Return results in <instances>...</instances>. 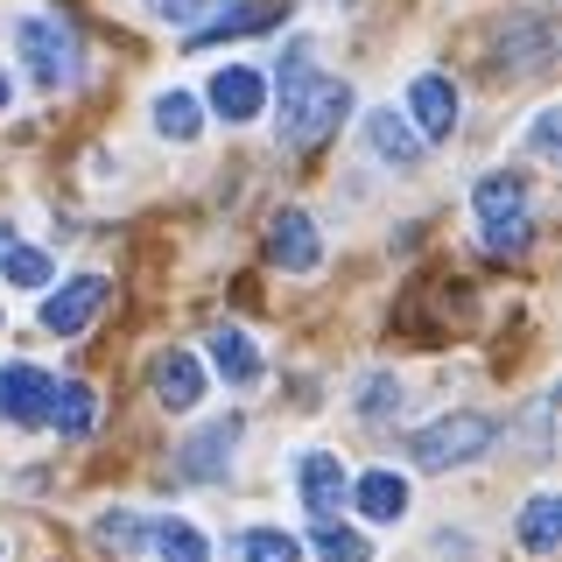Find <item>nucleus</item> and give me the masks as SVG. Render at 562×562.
<instances>
[{
    "instance_id": "nucleus-25",
    "label": "nucleus",
    "mask_w": 562,
    "mask_h": 562,
    "mask_svg": "<svg viewBox=\"0 0 562 562\" xmlns=\"http://www.w3.org/2000/svg\"><path fill=\"white\" fill-rule=\"evenodd\" d=\"M99 541H113V549H134V541H140V520H134V514H105V520H99Z\"/></svg>"
},
{
    "instance_id": "nucleus-23",
    "label": "nucleus",
    "mask_w": 562,
    "mask_h": 562,
    "mask_svg": "<svg viewBox=\"0 0 562 562\" xmlns=\"http://www.w3.org/2000/svg\"><path fill=\"white\" fill-rule=\"evenodd\" d=\"M359 415H366V422H386V415H401V380L373 373V380L359 386Z\"/></svg>"
},
{
    "instance_id": "nucleus-2",
    "label": "nucleus",
    "mask_w": 562,
    "mask_h": 562,
    "mask_svg": "<svg viewBox=\"0 0 562 562\" xmlns=\"http://www.w3.org/2000/svg\"><path fill=\"white\" fill-rule=\"evenodd\" d=\"M471 204H479V225H485V246L492 254H520L527 246V183L514 169H492L479 176V190H471Z\"/></svg>"
},
{
    "instance_id": "nucleus-10",
    "label": "nucleus",
    "mask_w": 562,
    "mask_h": 562,
    "mask_svg": "<svg viewBox=\"0 0 562 562\" xmlns=\"http://www.w3.org/2000/svg\"><path fill=\"white\" fill-rule=\"evenodd\" d=\"M233 443H239V415L204 422V429L183 443V479H225V464H233Z\"/></svg>"
},
{
    "instance_id": "nucleus-24",
    "label": "nucleus",
    "mask_w": 562,
    "mask_h": 562,
    "mask_svg": "<svg viewBox=\"0 0 562 562\" xmlns=\"http://www.w3.org/2000/svg\"><path fill=\"white\" fill-rule=\"evenodd\" d=\"M527 140H535V155H555V140H562V113H555V105H541V113H535Z\"/></svg>"
},
{
    "instance_id": "nucleus-4",
    "label": "nucleus",
    "mask_w": 562,
    "mask_h": 562,
    "mask_svg": "<svg viewBox=\"0 0 562 562\" xmlns=\"http://www.w3.org/2000/svg\"><path fill=\"white\" fill-rule=\"evenodd\" d=\"M345 113H351V85H338V78H310L303 92L281 105V140H289V148H316V140L338 127Z\"/></svg>"
},
{
    "instance_id": "nucleus-14",
    "label": "nucleus",
    "mask_w": 562,
    "mask_h": 562,
    "mask_svg": "<svg viewBox=\"0 0 562 562\" xmlns=\"http://www.w3.org/2000/svg\"><path fill=\"white\" fill-rule=\"evenodd\" d=\"M351 492V499H359V514L366 520H380V527H394L401 514H408V479H401V471H366V479L359 485H345Z\"/></svg>"
},
{
    "instance_id": "nucleus-19",
    "label": "nucleus",
    "mask_w": 562,
    "mask_h": 562,
    "mask_svg": "<svg viewBox=\"0 0 562 562\" xmlns=\"http://www.w3.org/2000/svg\"><path fill=\"white\" fill-rule=\"evenodd\" d=\"M148 541H155V555H162V562H211V541L190 520H155Z\"/></svg>"
},
{
    "instance_id": "nucleus-15",
    "label": "nucleus",
    "mask_w": 562,
    "mask_h": 562,
    "mask_svg": "<svg viewBox=\"0 0 562 562\" xmlns=\"http://www.w3.org/2000/svg\"><path fill=\"white\" fill-rule=\"evenodd\" d=\"M49 422H57V436H70V443H85L92 436V422H99V394L85 380H49Z\"/></svg>"
},
{
    "instance_id": "nucleus-6",
    "label": "nucleus",
    "mask_w": 562,
    "mask_h": 562,
    "mask_svg": "<svg viewBox=\"0 0 562 562\" xmlns=\"http://www.w3.org/2000/svg\"><path fill=\"white\" fill-rule=\"evenodd\" d=\"M0 422H22V429H43L49 422V373L43 366H0Z\"/></svg>"
},
{
    "instance_id": "nucleus-9",
    "label": "nucleus",
    "mask_w": 562,
    "mask_h": 562,
    "mask_svg": "<svg viewBox=\"0 0 562 562\" xmlns=\"http://www.w3.org/2000/svg\"><path fill=\"white\" fill-rule=\"evenodd\" d=\"M211 105H218V120L246 127V120H260V105H268V78H260L254 64H225L218 78H211Z\"/></svg>"
},
{
    "instance_id": "nucleus-12",
    "label": "nucleus",
    "mask_w": 562,
    "mask_h": 562,
    "mask_svg": "<svg viewBox=\"0 0 562 562\" xmlns=\"http://www.w3.org/2000/svg\"><path fill=\"white\" fill-rule=\"evenodd\" d=\"M268 254H274L289 274H310L316 260H324V239H316V218H310V211H281L274 233H268Z\"/></svg>"
},
{
    "instance_id": "nucleus-5",
    "label": "nucleus",
    "mask_w": 562,
    "mask_h": 562,
    "mask_svg": "<svg viewBox=\"0 0 562 562\" xmlns=\"http://www.w3.org/2000/svg\"><path fill=\"white\" fill-rule=\"evenodd\" d=\"M408 127L422 140H450L457 134V85L443 78V70H422V78L408 85Z\"/></svg>"
},
{
    "instance_id": "nucleus-17",
    "label": "nucleus",
    "mask_w": 562,
    "mask_h": 562,
    "mask_svg": "<svg viewBox=\"0 0 562 562\" xmlns=\"http://www.w3.org/2000/svg\"><path fill=\"white\" fill-rule=\"evenodd\" d=\"M211 366L225 373V386H254L260 380V351L246 330H211Z\"/></svg>"
},
{
    "instance_id": "nucleus-1",
    "label": "nucleus",
    "mask_w": 562,
    "mask_h": 562,
    "mask_svg": "<svg viewBox=\"0 0 562 562\" xmlns=\"http://www.w3.org/2000/svg\"><path fill=\"white\" fill-rule=\"evenodd\" d=\"M492 436H499V422L492 415H443L429 422V429L408 436V464L415 471H457V464H479V457L492 450Z\"/></svg>"
},
{
    "instance_id": "nucleus-22",
    "label": "nucleus",
    "mask_w": 562,
    "mask_h": 562,
    "mask_svg": "<svg viewBox=\"0 0 562 562\" xmlns=\"http://www.w3.org/2000/svg\"><path fill=\"white\" fill-rule=\"evenodd\" d=\"M239 555L246 562H303V541L281 535V527H254V535L239 541Z\"/></svg>"
},
{
    "instance_id": "nucleus-26",
    "label": "nucleus",
    "mask_w": 562,
    "mask_h": 562,
    "mask_svg": "<svg viewBox=\"0 0 562 562\" xmlns=\"http://www.w3.org/2000/svg\"><path fill=\"white\" fill-rule=\"evenodd\" d=\"M8 99H14V85H8V70H0V113H8Z\"/></svg>"
},
{
    "instance_id": "nucleus-18",
    "label": "nucleus",
    "mask_w": 562,
    "mask_h": 562,
    "mask_svg": "<svg viewBox=\"0 0 562 562\" xmlns=\"http://www.w3.org/2000/svg\"><path fill=\"white\" fill-rule=\"evenodd\" d=\"M520 541H527V555H555V541H562V499L555 492H535V499H527Z\"/></svg>"
},
{
    "instance_id": "nucleus-8",
    "label": "nucleus",
    "mask_w": 562,
    "mask_h": 562,
    "mask_svg": "<svg viewBox=\"0 0 562 562\" xmlns=\"http://www.w3.org/2000/svg\"><path fill=\"white\" fill-rule=\"evenodd\" d=\"M345 485H351V479H345L338 450H303V457H295V492H303V506H310L316 520L345 506Z\"/></svg>"
},
{
    "instance_id": "nucleus-16",
    "label": "nucleus",
    "mask_w": 562,
    "mask_h": 562,
    "mask_svg": "<svg viewBox=\"0 0 562 562\" xmlns=\"http://www.w3.org/2000/svg\"><path fill=\"white\" fill-rule=\"evenodd\" d=\"M49 274H57V260H49L43 246H22L14 225H0V281H14V289H49Z\"/></svg>"
},
{
    "instance_id": "nucleus-7",
    "label": "nucleus",
    "mask_w": 562,
    "mask_h": 562,
    "mask_svg": "<svg viewBox=\"0 0 562 562\" xmlns=\"http://www.w3.org/2000/svg\"><path fill=\"white\" fill-rule=\"evenodd\" d=\"M99 310H105V281L78 274V281H64L57 295H43V330H49V338H78Z\"/></svg>"
},
{
    "instance_id": "nucleus-13",
    "label": "nucleus",
    "mask_w": 562,
    "mask_h": 562,
    "mask_svg": "<svg viewBox=\"0 0 562 562\" xmlns=\"http://www.w3.org/2000/svg\"><path fill=\"white\" fill-rule=\"evenodd\" d=\"M366 140H373V155H380V162H394V169H415L422 162V134L408 127V113H394V105L366 113Z\"/></svg>"
},
{
    "instance_id": "nucleus-3",
    "label": "nucleus",
    "mask_w": 562,
    "mask_h": 562,
    "mask_svg": "<svg viewBox=\"0 0 562 562\" xmlns=\"http://www.w3.org/2000/svg\"><path fill=\"white\" fill-rule=\"evenodd\" d=\"M14 49L29 57V78L43 85V92H64V85L78 78V35H70L57 14H22V22H14Z\"/></svg>"
},
{
    "instance_id": "nucleus-20",
    "label": "nucleus",
    "mask_w": 562,
    "mask_h": 562,
    "mask_svg": "<svg viewBox=\"0 0 562 562\" xmlns=\"http://www.w3.org/2000/svg\"><path fill=\"white\" fill-rule=\"evenodd\" d=\"M155 134H162V140H198L204 134L198 99H190V92H162V99H155Z\"/></svg>"
},
{
    "instance_id": "nucleus-11",
    "label": "nucleus",
    "mask_w": 562,
    "mask_h": 562,
    "mask_svg": "<svg viewBox=\"0 0 562 562\" xmlns=\"http://www.w3.org/2000/svg\"><path fill=\"white\" fill-rule=\"evenodd\" d=\"M155 401H162L169 415H190L204 401V366L190 359V351H162V359H155Z\"/></svg>"
},
{
    "instance_id": "nucleus-21",
    "label": "nucleus",
    "mask_w": 562,
    "mask_h": 562,
    "mask_svg": "<svg viewBox=\"0 0 562 562\" xmlns=\"http://www.w3.org/2000/svg\"><path fill=\"white\" fill-rule=\"evenodd\" d=\"M316 555H324V562H373V541H366V535H351V527H338V520H316Z\"/></svg>"
}]
</instances>
